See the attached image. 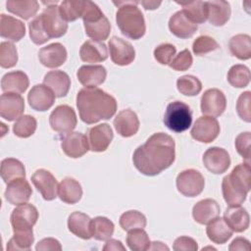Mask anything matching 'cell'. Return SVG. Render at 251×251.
Returning a JSON list of instances; mask_svg holds the SVG:
<instances>
[{
	"label": "cell",
	"mask_w": 251,
	"mask_h": 251,
	"mask_svg": "<svg viewBox=\"0 0 251 251\" xmlns=\"http://www.w3.org/2000/svg\"><path fill=\"white\" fill-rule=\"evenodd\" d=\"M85 1H63L59 6V13L65 22H74L81 18Z\"/></svg>",
	"instance_id": "cell-41"
},
{
	"label": "cell",
	"mask_w": 251,
	"mask_h": 251,
	"mask_svg": "<svg viewBox=\"0 0 251 251\" xmlns=\"http://www.w3.org/2000/svg\"><path fill=\"white\" fill-rule=\"evenodd\" d=\"M29 85V79L26 74L22 71L7 73L1 79L2 91L11 93H24Z\"/></svg>",
	"instance_id": "cell-30"
},
{
	"label": "cell",
	"mask_w": 251,
	"mask_h": 251,
	"mask_svg": "<svg viewBox=\"0 0 251 251\" xmlns=\"http://www.w3.org/2000/svg\"><path fill=\"white\" fill-rule=\"evenodd\" d=\"M220 129V125L216 118L202 116L195 121L190 134L193 139L199 142L210 143L218 137Z\"/></svg>",
	"instance_id": "cell-11"
},
{
	"label": "cell",
	"mask_w": 251,
	"mask_h": 251,
	"mask_svg": "<svg viewBox=\"0 0 251 251\" xmlns=\"http://www.w3.org/2000/svg\"><path fill=\"white\" fill-rule=\"evenodd\" d=\"M169 28L178 38H189L196 32L197 25L191 22L182 11H177L170 18Z\"/></svg>",
	"instance_id": "cell-24"
},
{
	"label": "cell",
	"mask_w": 251,
	"mask_h": 251,
	"mask_svg": "<svg viewBox=\"0 0 251 251\" xmlns=\"http://www.w3.org/2000/svg\"><path fill=\"white\" fill-rule=\"evenodd\" d=\"M114 137L113 129L108 124H100L88 130L89 149L93 152L105 151Z\"/></svg>",
	"instance_id": "cell-20"
},
{
	"label": "cell",
	"mask_w": 251,
	"mask_h": 251,
	"mask_svg": "<svg viewBox=\"0 0 251 251\" xmlns=\"http://www.w3.org/2000/svg\"><path fill=\"white\" fill-rule=\"evenodd\" d=\"M221 208L217 201L207 198L197 202L192 209V216L196 223L200 225H207L213 219L220 215Z\"/></svg>",
	"instance_id": "cell-26"
},
{
	"label": "cell",
	"mask_w": 251,
	"mask_h": 251,
	"mask_svg": "<svg viewBox=\"0 0 251 251\" xmlns=\"http://www.w3.org/2000/svg\"><path fill=\"white\" fill-rule=\"evenodd\" d=\"M176 87L183 95L195 96L202 90V83L196 76L186 75L178 77L176 80Z\"/></svg>",
	"instance_id": "cell-45"
},
{
	"label": "cell",
	"mask_w": 251,
	"mask_h": 251,
	"mask_svg": "<svg viewBox=\"0 0 251 251\" xmlns=\"http://www.w3.org/2000/svg\"><path fill=\"white\" fill-rule=\"evenodd\" d=\"M141 5L144 7L146 10H155L161 5V1H153V0H145L140 2Z\"/></svg>",
	"instance_id": "cell-58"
},
{
	"label": "cell",
	"mask_w": 251,
	"mask_h": 251,
	"mask_svg": "<svg viewBox=\"0 0 251 251\" xmlns=\"http://www.w3.org/2000/svg\"><path fill=\"white\" fill-rule=\"evenodd\" d=\"M207 19L216 26L224 25L230 18V5L226 1H206Z\"/></svg>",
	"instance_id": "cell-31"
},
{
	"label": "cell",
	"mask_w": 251,
	"mask_h": 251,
	"mask_svg": "<svg viewBox=\"0 0 251 251\" xmlns=\"http://www.w3.org/2000/svg\"><path fill=\"white\" fill-rule=\"evenodd\" d=\"M175 251H196L198 249L197 242L188 236L177 237L173 245Z\"/></svg>",
	"instance_id": "cell-54"
},
{
	"label": "cell",
	"mask_w": 251,
	"mask_h": 251,
	"mask_svg": "<svg viewBox=\"0 0 251 251\" xmlns=\"http://www.w3.org/2000/svg\"><path fill=\"white\" fill-rule=\"evenodd\" d=\"M226 107V96L218 88L206 90L201 97V112L206 116L219 117L225 112Z\"/></svg>",
	"instance_id": "cell-15"
},
{
	"label": "cell",
	"mask_w": 251,
	"mask_h": 251,
	"mask_svg": "<svg viewBox=\"0 0 251 251\" xmlns=\"http://www.w3.org/2000/svg\"><path fill=\"white\" fill-rule=\"evenodd\" d=\"M36 251H56V250H62V245L59 242V240L52 238V237H47L42 240H40L36 246H35Z\"/></svg>",
	"instance_id": "cell-55"
},
{
	"label": "cell",
	"mask_w": 251,
	"mask_h": 251,
	"mask_svg": "<svg viewBox=\"0 0 251 251\" xmlns=\"http://www.w3.org/2000/svg\"><path fill=\"white\" fill-rule=\"evenodd\" d=\"M119 223L124 230L129 231L135 228H144L147 221L142 213L136 210H130L121 215Z\"/></svg>",
	"instance_id": "cell-40"
},
{
	"label": "cell",
	"mask_w": 251,
	"mask_h": 251,
	"mask_svg": "<svg viewBox=\"0 0 251 251\" xmlns=\"http://www.w3.org/2000/svg\"><path fill=\"white\" fill-rule=\"evenodd\" d=\"M192 123V112L189 106L181 101L171 102L164 115V124L172 131L182 132L188 129Z\"/></svg>",
	"instance_id": "cell-6"
},
{
	"label": "cell",
	"mask_w": 251,
	"mask_h": 251,
	"mask_svg": "<svg viewBox=\"0 0 251 251\" xmlns=\"http://www.w3.org/2000/svg\"><path fill=\"white\" fill-rule=\"evenodd\" d=\"M51 128L60 133L71 132L77 124L75 110L68 105L57 106L49 117Z\"/></svg>",
	"instance_id": "cell-10"
},
{
	"label": "cell",
	"mask_w": 251,
	"mask_h": 251,
	"mask_svg": "<svg viewBox=\"0 0 251 251\" xmlns=\"http://www.w3.org/2000/svg\"><path fill=\"white\" fill-rule=\"evenodd\" d=\"M251 188L250 164L242 163L233 168L231 173L223 178L222 192L229 206H240Z\"/></svg>",
	"instance_id": "cell-3"
},
{
	"label": "cell",
	"mask_w": 251,
	"mask_h": 251,
	"mask_svg": "<svg viewBox=\"0 0 251 251\" xmlns=\"http://www.w3.org/2000/svg\"><path fill=\"white\" fill-rule=\"evenodd\" d=\"M115 226L112 221L106 217H96L91 220L90 231L92 237L96 240L106 241L113 235Z\"/></svg>",
	"instance_id": "cell-38"
},
{
	"label": "cell",
	"mask_w": 251,
	"mask_h": 251,
	"mask_svg": "<svg viewBox=\"0 0 251 251\" xmlns=\"http://www.w3.org/2000/svg\"><path fill=\"white\" fill-rule=\"evenodd\" d=\"M25 111V100L18 93L6 92L0 97V115L8 122L18 120Z\"/></svg>",
	"instance_id": "cell-16"
},
{
	"label": "cell",
	"mask_w": 251,
	"mask_h": 251,
	"mask_svg": "<svg viewBox=\"0 0 251 251\" xmlns=\"http://www.w3.org/2000/svg\"><path fill=\"white\" fill-rule=\"evenodd\" d=\"M202 161L205 168L215 175L224 174L230 166L229 154L226 149L221 147L207 149L203 154Z\"/></svg>",
	"instance_id": "cell-12"
},
{
	"label": "cell",
	"mask_w": 251,
	"mask_h": 251,
	"mask_svg": "<svg viewBox=\"0 0 251 251\" xmlns=\"http://www.w3.org/2000/svg\"><path fill=\"white\" fill-rule=\"evenodd\" d=\"M206 233L211 241L217 244L226 243L232 235L231 228L225 222L224 218L216 217L207 224Z\"/></svg>",
	"instance_id": "cell-33"
},
{
	"label": "cell",
	"mask_w": 251,
	"mask_h": 251,
	"mask_svg": "<svg viewBox=\"0 0 251 251\" xmlns=\"http://www.w3.org/2000/svg\"><path fill=\"white\" fill-rule=\"evenodd\" d=\"M108 45L111 60L116 65L127 66L133 62L135 58V50L129 42L118 36H113L109 40Z\"/></svg>",
	"instance_id": "cell-14"
},
{
	"label": "cell",
	"mask_w": 251,
	"mask_h": 251,
	"mask_svg": "<svg viewBox=\"0 0 251 251\" xmlns=\"http://www.w3.org/2000/svg\"><path fill=\"white\" fill-rule=\"evenodd\" d=\"M61 147L68 157L80 158L89 150V142L83 133L71 131L62 138Z\"/></svg>",
	"instance_id": "cell-17"
},
{
	"label": "cell",
	"mask_w": 251,
	"mask_h": 251,
	"mask_svg": "<svg viewBox=\"0 0 251 251\" xmlns=\"http://www.w3.org/2000/svg\"><path fill=\"white\" fill-rule=\"evenodd\" d=\"M1 177L6 182L25 177V169L24 164L15 158H6L1 162Z\"/></svg>",
	"instance_id": "cell-35"
},
{
	"label": "cell",
	"mask_w": 251,
	"mask_h": 251,
	"mask_svg": "<svg viewBox=\"0 0 251 251\" xmlns=\"http://www.w3.org/2000/svg\"><path fill=\"white\" fill-rule=\"evenodd\" d=\"M91 219L84 213L74 212L69 216L68 227L69 230L82 239H89L92 237L90 231Z\"/></svg>",
	"instance_id": "cell-34"
},
{
	"label": "cell",
	"mask_w": 251,
	"mask_h": 251,
	"mask_svg": "<svg viewBox=\"0 0 251 251\" xmlns=\"http://www.w3.org/2000/svg\"><path fill=\"white\" fill-rule=\"evenodd\" d=\"M37 126V122L34 117L30 115H24L20 117L13 126V131L15 135L21 138H26L31 136Z\"/></svg>",
	"instance_id": "cell-44"
},
{
	"label": "cell",
	"mask_w": 251,
	"mask_h": 251,
	"mask_svg": "<svg viewBox=\"0 0 251 251\" xmlns=\"http://www.w3.org/2000/svg\"><path fill=\"white\" fill-rule=\"evenodd\" d=\"M230 53L239 60L251 58V37L248 34H236L228 42Z\"/></svg>",
	"instance_id": "cell-37"
},
{
	"label": "cell",
	"mask_w": 251,
	"mask_h": 251,
	"mask_svg": "<svg viewBox=\"0 0 251 251\" xmlns=\"http://www.w3.org/2000/svg\"><path fill=\"white\" fill-rule=\"evenodd\" d=\"M227 81L237 88L246 87L250 82V71L244 65H234L227 73Z\"/></svg>",
	"instance_id": "cell-42"
},
{
	"label": "cell",
	"mask_w": 251,
	"mask_h": 251,
	"mask_svg": "<svg viewBox=\"0 0 251 251\" xmlns=\"http://www.w3.org/2000/svg\"><path fill=\"white\" fill-rule=\"evenodd\" d=\"M250 143H251V133L249 131L239 133L235 138V148L237 153L245 159L246 163L250 164Z\"/></svg>",
	"instance_id": "cell-50"
},
{
	"label": "cell",
	"mask_w": 251,
	"mask_h": 251,
	"mask_svg": "<svg viewBox=\"0 0 251 251\" xmlns=\"http://www.w3.org/2000/svg\"><path fill=\"white\" fill-rule=\"evenodd\" d=\"M193 59L192 56L189 52V50L184 49L181 52H179L169 64V66L175 70V71H178V72H182V71H186L188 70L191 65H192Z\"/></svg>",
	"instance_id": "cell-52"
},
{
	"label": "cell",
	"mask_w": 251,
	"mask_h": 251,
	"mask_svg": "<svg viewBox=\"0 0 251 251\" xmlns=\"http://www.w3.org/2000/svg\"><path fill=\"white\" fill-rule=\"evenodd\" d=\"M18 62V52L15 45L11 42L3 41L0 44V66L4 69H10L16 66Z\"/></svg>",
	"instance_id": "cell-47"
},
{
	"label": "cell",
	"mask_w": 251,
	"mask_h": 251,
	"mask_svg": "<svg viewBox=\"0 0 251 251\" xmlns=\"http://www.w3.org/2000/svg\"><path fill=\"white\" fill-rule=\"evenodd\" d=\"M0 34L3 38H7L11 41H20L25 34V24L14 17L1 14Z\"/></svg>",
	"instance_id": "cell-25"
},
{
	"label": "cell",
	"mask_w": 251,
	"mask_h": 251,
	"mask_svg": "<svg viewBox=\"0 0 251 251\" xmlns=\"http://www.w3.org/2000/svg\"><path fill=\"white\" fill-rule=\"evenodd\" d=\"M67 56L68 54L65 46L59 42L42 47L38 52V59L40 63L50 69L62 66L66 62Z\"/></svg>",
	"instance_id": "cell-21"
},
{
	"label": "cell",
	"mask_w": 251,
	"mask_h": 251,
	"mask_svg": "<svg viewBox=\"0 0 251 251\" xmlns=\"http://www.w3.org/2000/svg\"><path fill=\"white\" fill-rule=\"evenodd\" d=\"M175 158L176 144L173 137L164 132H157L135 149L132 162L142 175L154 176L171 167Z\"/></svg>",
	"instance_id": "cell-1"
},
{
	"label": "cell",
	"mask_w": 251,
	"mask_h": 251,
	"mask_svg": "<svg viewBox=\"0 0 251 251\" xmlns=\"http://www.w3.org/2000/svg\"><path fill=\"white\" fill-rule=\"evenodd\" d=\"M38 220L37 209L31 204H21L11 214V225L14 232L32 230V226Z\"/></svg>",
	"instance_id": "cell-9"
},
{
	"label": "cell",
	"mask_w": 251,
	"mask_h": 251,
	"mask_svg": "<svg viewBox=\"0 0 251 251\" xmlns=\"http://www.w3.org/2000/svg\"><path fill=\"white\" fill-rule=\"evenodd\" d=\"M76 107L80 120L87 125H92L112 118L117 111V101L100 88L85 87L76 95Z\"/></svg>",
	"instance_id": "cell-2"
},
{
	"label": "cell",
	"mask_w": 251,
	"mask_h": 251,
	"mask_svg": "<svg viewBox=\"0 0 251 251\" xmlns=\"http://www.w3.org/2000/svg\"><path fill=\"white\" fill-rule=\"evenodd\" d=\"M176 49L173 44L163 43L154 50V58L161 65H169L176 55Z\"/></svg>",
	"instance_id": "cell-49"
},
{
	"label": "cell",
	"mask_w": 251,
	"mask_h": 251,
	"mask_svg": "<svg viewBox=\"0 0 251 251\" xmlns=\"http://www.w3.org/2000/svg\"><path fill=\"white\" fill-rule=\"evenodd\" d=\"M58 196L67 204L77 203L82 196L80 183L73 177H65L58 185Z\"/></svg>",
	"instance_id": "cell-32"
},
{
	"label": "cell",
	"mask_w": 251,
	"mask_h": 251,
	"mask_svg": "<svg viewBox=\"0 0 251 251\" xmlns=\"http://www.w3.org/2000/svg\"><path fill=\"white\" fill-rule=\"evenodd\" d=\"M43 84L49 87L56 97H64L71 87V78L63 71H51L43 78Z\"/></svg>",
	"instance_id": "cell-28"
},
{
	"label": "cell",
	"mask_w": 251,
	"mask_h": 251,
	"mask_svg": "<svg viewBox=\"0 0 251 251\" xmlns=\"http://www.w3.org/2000/svg\"><path fill=\"white\" fill-rule=\"evenodd\" d=\"M224 220L231 230L235 232L246 230L250 224L248 212L240 206H229L224 214Z\"/></svg>",
	"instance_id": "cell-27"
},
{
	"label": "cell",
	"mask_w": 251,
	"mask_h": 251,
	"mask_svg": "<svg viewBox=\"0 0 251 251\" xmlns=\"http://www.w3.org/2000/svg\"><path fill=\"white\" fill-rule=\"evenodd\" d=\"M103 250H105V251H119V250L125 251L126 247L122 244V242L120 240L108 239L103 247Z\"/></svg>",
	"instance_id": "cell-57"
},
{
	"label": "cell",
	"mask_w": 251,
	"mask_h": 251,
	"mask_svg": "<svg viewBox=\"0 0 251 251\" xmlns=\"http://www.w3.org/2000/svg\"><path fill=\"white\" fill-rule=\"evenodd\" d=\"M250 101H251V92L245 91L240 94L236 103V111L241 120L246 123L251 122V113H250Z\"/></svg>",
	"instance_id": "cell-51"
},
{
	"label": "cell",
	"mask_w": 251,
	"mask_h": 251,
	"mask_svg": "<svg viewBox=\"0 0 251 251\" xmlns=\"http://www.w3.org/2000/svg\"><path fill=\"white\" fill-rule=\"evenodd\" d=\"M31 182L46 201L54 200L58 194V182L47 170L39 169L31 176Z\"/></svg>",
	"instance_id": "cell-13"
},
{
	"label": "cell",
	"mask_w": 251,
	"mask_h": 251,
	"mask_svg": "<svg viewBox=\"0 0 251 251\" xmlns=\"http://www.w3.org/2000/svg\"><path fill=\"white\" fill-rule=\"evenodd\" d=\"M114 126L117 132L123 137H130L139 129L137 115L130 109L121 111L114 120Z\"/></svg>",
	"instance_id": "cell-22"
},
{
	"label": "cell",
	"mask_w": 251,
	"mask_h": 251,
	"mask_svg": "<svg viewBox=\"0 0 251 251\" xmlns=\"http://www.w3.org/2000/svg\"><path fill=\"white\" fill-rule=\"evenodd\" d=\"M55 97L53 91L45 84H36L28 92L27 101L33 110L44 112L53 106Z\"/></svg>",
	"instance_id": "cell-19"
},
{
	"label": "cell",
	"mask_w": 251,
	"mask_h": 251,
	"mask_svg": "<svg viewBox=\"0 0 251 251\" xmlns=\"http://www.w3.org/2000/svg\"><path fill=\"white\" fill-rule=\"evenodd\" d=\"M205 185V179L202 174L194 169L184 170L176 176V188L186 197H195L199 195Z\"/></svg>",
	"instance_id": "cell-8"
},
{
	"label": "cell",
	"mask_w": 251,
	"mask_h": 251,
	"mask_svg": "<svg viewBox=\"0 0 251 251\" xmlns=\"http://www.w3.org/2000/svg\"><path fill=\"white\" fill-rule=\"evenodd\" d=\"M119 7L116 22L121 32L133 40L141 38L146 31L145 20L142 12L136 6L137 1H113Z\"/></svg>",
	"instance_id": "cell-4"
},
{
	"label": "cell",
	"mask_w": 251,
	"mask_h": 251,
	"mask_svg": "<svg viewBox=\"0 0 251 251\" xmlns=\"http://www.w3.org/2000/svg\"><path fill=\"white\" fill-rule=\"evenodd\" d=\"M7 184L5 198L10 204L21 205L29 200L32 194V189L25 177L14 179Z\"/></svg>",
	"instance_id": "cell-18"
},
{
	"label": "cell",
	"mask_w": 251,
	"mask_h": 251,
	"mask_svg": "<svg viewBox=\"0 0 251 251\" xmlns=\"http://www.w3.org/2000/svg\"><path fill=\"white\" fill-rule=\"evenodd\" d=\"M219 48V43L213 37L208 35L198 36L192 44V51L196 56H203Z\"/></svg>",
	"instance_id": "cell-48"
},
{
	"label": "cell",
	"mask_w": 251,
	"mask_h": 251,
	"mask_svg": "<svg viewBox=\"0 0 251 251\" xmlns=\"http://www.w3.org/2000/svg\"><path fill=\"white\" fill-rule=\"evenodd\" d=\"M126 243L132 251H145L150 247V239L147 232L143 228H135L128 231Z\"/></svg>",
	"instance_id": "cell-43"
},
{
	"label": "cell",
	"mask_w": 251,
	"mask_h": 251,
	"mask_svg": "<svg viewBox=\"0 0 251 251\" xmlns=\"http://www.w3.org/2000/svg\"><path fill=\"white\" fill-rule=\"evenodd\" d=\"M79 57L86 63H99L108 58V50L103 42L87 40L79 49Z\"/></svg>",
	"instance_id": "cell-29"
},
{
	"label": "cell",
	"mask_w": 251,
	"mask_h": 251,
	"mask_svg": "<svg viewBox=\"0 0 251 251\" xmlns=\"http://www.w3.org/2000/svg\"><path fill=\"white\" fill-rule=\"evenodd\" d=\"M148 250H167L168 251L169 247L160 241H154V242H151Z\"/></svg>",
	"instance_id": "cell-59"
},
{
	"label": "cell",
	"mask_w": 251,
	"mask_h": 251,
	"mask_svg": "<svg viewBox=\"0 0 251 251\" xmlns=\"http://www.w3.org/2000/svg\"><path fill=\"white\" fill-rule=\"evenodd\" d=\"M81 18L88 37L96 41H103L108 38L111 32V24L94 2L85 1Z\"/></svg>",
	"instance_id": "cell-5"
},
{
	"label": "cell",
	"mask_w": 251,
	"mask_h": 251,
	"mask_svg": "<svg viewBox=\"0 0 251 251\" xmlns=\"http://www.w3.org/2000/svg\"><path fill=\"white\" fill-rule=\"evenodd\" d=\"M228 249L230 251L235 250H250V242L243 237H236L230 243Z\"/></svg>",
	"instance_id": "cell-56"
},
{
	"label": "cell",
	"mask_w": 251,
	"mask_h": 251,
	"mask_svg": "<svg viewBox=\"0 0 251 251\" xmlns=\"http://www.w3.org/2000/svg\"><path fill=\"white\" fill-rule=\"evenodd\" d=\"M106 69L101 65L81 66L76 73L78 81L85 87H95L102 84L106 79Z\"/></svg>",
	"instance_id": "cell-23"
},
{
	"label": "cell",
	"mask_w": 251,
	"mask_h": 251,
	"mask_svg": "<svg viewBox=\"0 0 251 251\" xmlns=\"http://www.w3.org/2000/svg\"><path fill=\"white\" fill-rule=\"evenodd\" d=\"M182 6V12L194 24H203L207 20L206 1H194L190 3H178Z\"/></svg>",
	"instance_id": "cell-39"
},
{
	"label": "cell",
	"mask_w": 251,
	"mask_h": 251,
	"mask_svg": "<svg viewBox=\"0 0 251 251\" xmlns=\"http://www.w3.org/2000/svg\"><path fill=\"white\" fill-rule=\"evenodd\" d=\"M34 241L33 231L14 232L13 237L8 241L7 250H29Z\"/></svg>",
	"instance_id": "cell-46"
},
{
	"label": "cell",
	"mask_w": 251,
	"mask_h": 251,
	"mask_svg": "<svg viewBox=\"0 0 251 251\" xmlns=\"http://www.w3.org/2000/svg\"><path fill=\"white\" fill-rule=\"evenodd\" d=\"M37 17L44 33L49 39L61 37L68 30V24L62 19L59 7L56 4L47 6Z\"/></svg>",
	"instance_id": "cell-7"
},
{
	"label": "cell",
	"mask_w": 251,
	"mask_h": 251,
	"mask_svg": "<svg viewBox=\"0 0 251 251\" xmlns=\"http://www.w3.org/2000/svg\"><path fill=\"white\" fill-rule=\"evenodd\" d=\"M7 10L16 15L21 17L24 20H28L29 18L33 17L38 9L39 4L35 0H27V1H15V0H8L6 2Z\"/></svg>",
	"instance_id": "cell-36"
},
{
	"label": "cell",
	"mask_w": 251,
	"mask_h": 251,
	"mask_svg": "<svg viewBox=\"0 0 251 251\" xmlns=\"http://www.w3.org/2000/svg\"><path fill=\"white\" fill-rule=\"evenodd\" d=\"M28 28H29V37L31 39V41L36 44V45H41L44 44L45 42H47L48 40H50L46 34L44 33L42 26L40 25L39 19L38 17H35L28 25Z\"/></svg>",
	"instance_id": "cell-53"
}]
</instances>
